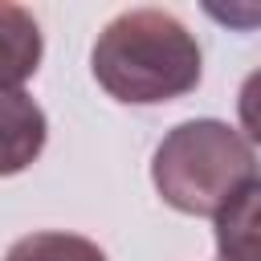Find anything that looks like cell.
I'll return each mask as SVG.
<instances>
[{
    "label": "cell",
    "mask_w": 261,
    "mask_h": 261,
    "mask_svg": "<svg viewBox=\"0 0 261 261\" xmlns=\"http://www.w3.org/2000/svg\"><path fill=\"white\" fill-rule=\"evenodd\" d=\"M90 69L114 102L159 106L200 86L204 57L179 16L163 8H130L98 33Z\"/></svg>",
    "instance_id": "6da1fadb"
},
{
    "label": "cell",
    "mask_w": 261,
    "mask_h": 261,
    "mask_svg": "<svg viewBox=\"0 0 261 261\" xmlns=\"http://www.w3.org/2000/svg\"><path fill=\"white\" fill-rule=\"evenodd\" d=\"M49 118L24 90H0V175H16L45 151Z\"/></svg>",
    "instance_id": "3957f363"
},
{
    "label": "cell",
    "mask_w": 261,
    "mask_h": 261,
    "mask_svg": "<svg viewBox=\"0 0 261 261\" xmlns=\"http://www.w3.org/2000/svg\"><path fill=\"white\" fill-rule=\"evenodd\" d=\"M45 37L29 8L0 0V90H20L41 69Z\"/></svg>",
    "instance_id": "277c9868"
},
{
    "label": "cell",
    "mask_w": 261,
    "mask_h": 261,
    "mask_svg": "<svg viewBox=\"0 0 261 261\" xmlns=\"http://www.w3.org/2000/svg\"><path fill=\"white\" fill-rule=\"evenodd\" d=\"M261 179L253 143L220 118L171 126L151 155V184L175 212L216 216L237 192Z\"/></svg>",
    "instance_id": "7a4b0ae2"
},
{
    "label": "cell",
    "mask_w": 261,
    "mask_h": 261,
    "mask_svg": "<svg viewBox=\"0 0 261 261\" xmlns=\"http://www.w3.org/2000/svg\"><path fill=\"white\" fill-rule=\"evenodd\" d=\"M4 261H106V253L90 237L45 228V232H29V237L12 241Z\"/></svg>",
    "instance_id": "8992f818"
},
{
    "label": "cell",
    "mask_w": 261,
    "mask_h": 261,
    "mask_svg": "<svg viewBox=\"0 0 261 261\" xmlns=\"http://www.w3.org/2000/svg\"><path fill=\"white\" fill-rule=\"evenodd\" d=\"M216 261H261V179L237 192L216 216Z\"/></svg>",
    "instance_id": "5b68a950"
},
{
    "label": "cell",
    "mask_w": 261,
    "mask_h": 261,
    "mask_svg": "<svg viewBox=\"0 0 261 261\" xmlns=\"http://www.w3.org/2000/svg\"><path fill=\"white\" fill-rule=\"evenodd\" d=\"M237 118H241V130L253 147H261V65L241 82L237 90Z\"/></svg>",
    "instance_id": "52a82bcc"
}]
</instances>
